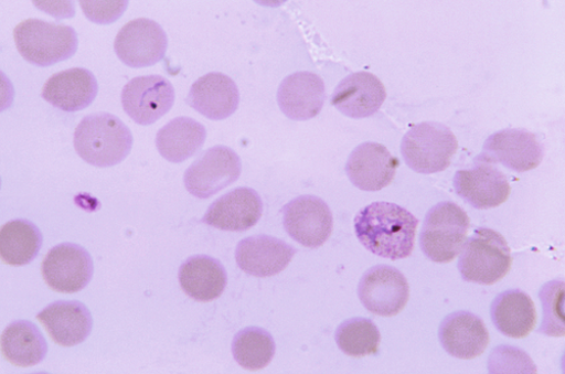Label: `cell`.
<instances>
[{
    "label": "cell",
    "instance_id": "obj_1",
    "mask_svg": "<svg viewBox=\"0 0 565 374\" xmlns=\"http://www.w3.org/2000/svg\"><path fill=\"white\" fill-rule=\"evenodd\" d=\"M418 220L404 207L375 202L354 218L359 242L375 256L398 260L412 255Z\"/></svg>",
    "mask_w": 565,
    "mask_h": 374
},
{
    "label": "cell",
    "instance_id": "obj_2",
    "mask_svg": "<svg viewBox=\"0 0 565 374\" xmlns=\"http://www.w3.org/2000/svg\"><path fill=\"white\" fill-rule=\"evenodd\" d=\"M134 138L117 116L98 113L86 116L74 133V148L86 163L98 168L115 167L130 154Z\"/></svg>",
    "mask_w": 565,
    "mask_h": 374
},
{
    "label": "cell",
    "instance_id": "obj_3",
    "mask_svg": "<svg viewBox=\"0 0 565 374\" xmlns=\"http://www.w3.org/2000/svg\"><path fill=\"white\" fill-rule=\"evenodd\" d=\"M14 40L21 56L39 67L65 62L78 50V36L72 26L38 19L17 25Z\"/></svg>",
    "mask_w": 565,
    "mask_h": 374
},
{
    "label": "cell",
    "instance_id": "obj_4",
    "mask_svg": "<svg viewBox=\"0 0 565 374\" xmlns=\"http://www.w3.org/2000/svg\"><path fill=\"white\" fill-rule=\"evenodd\" d=\"M458 261V269L466 282L493 286L511 269L510 248L499 232L479 227L466 241Z\"/></svg>",
    "mask_w": 565,
    "mask_h": 374
},
{
    "label": "cell",
    "instance_id": "obj_5",
    "mask_svg": "<svg viewBox=\"0 0 565 374\" xmlns=\"http://www.w3.org/2000/svg\"><path fill=\"white\" fill-rule=\"evenodd\" d=\"M458 150V140L449 127L436 121L412 127L402 140L401 151L414 172L434 174L449 168Z\"/></svg>",
    "mask_w": 565,
    "mask_h": 374
},
{
    "label": "cell",
    "instance_id": "obj_6",
    "mask_svg": "<svg viewBox=\"0 0 565 374\" xmlns=\"http://www.w3.org/2000/svg\"><path fill=\"white\" fill-rule=\"evenodd\" d=\"M470 220L452 202L434 206L424 218L419 247L424 255L438 264L451 263L461 252L468 236Z\"/></svg>",
    "mask_w": 565,
    "mask_h": 374
},
{
    "label": "cell",
    "instance_id": "obj_7",
    "mask_svg": "<svg viewBox=\"0 0 565 374\" xmlns=\"http://www.w3.org/2000/svg\"><path fill=\"white\" fill-rule=\"evenodd\" d=\"M243 171L241 157L223 146L204 152L184 173L185 190L207 200L237 181Z\"/></svg>",
    "mask_w": 565,
    "mask_h": 374
},
{
    "label": "cell",
    "instance_id": "obj_8",
    "mask_svg": "<svg viewBox=\"0 0 565 374\" xmlns=\"http://www.w3.org/2000/svg\"><path fill=\"white\" fill-rule=\"evenodd\" d=\"M544 153V146L536 133L522 128H511L491 135L478 158L523 173L536 169L542 163Z\"/></svg>",
    "mask_w": 565,
    "mask_h": 374
},
{
    "label": "cell",
    "instance_id": "obj_9",
    "mask_svg": "<svg viewBox=\"0 0 565 374\" xmlns=\"http://www.w3.org/2000/svg\"><path fill=\"white\" fill-rule=\"evenodd\" d=\"M168 51V35L153 20L136 19L118 32L115 53L126 66L145 68L162 62Z\"/></svg>",
    "mask_w": 565,
    "mask_h": 374
},
{
    "label": "cell",
    "instance_id": "obj_10",
    "mask_svg": "<svg viewBox=\"0 0 565 374\" xmlns=\"http://www.w3.org/2000/svg\"><path fill=\"white\" fill-rule=\"evenodd\" d=\"M358 296L371 313L394 317L406 307L409 286L406 277L397 268L379 265L364 273L359 284Z\"/></svg>",
    "mask_w": 565,
    "mask_h": 374
},
{
    "label": "cell",
    "instance_id": "obj_11",
    "mask_svg": "<svg viewBox=\"0 0 565 374\" xmlns=\"http://www.w3.org/2000/svg\"><path fill=\"white\" fill-rule=\"evenodd\" d=\"M173 85L161 75L138 76L129 81L121 93L125 113L138 125L150 126L173 107Z\"/></svg>",
    "mask_w": 565,
    "mask_h": 374
},
{
    "label": "cell",
    "instance_id": "obj_12",
    "mask_svg": "<svg viewBox=\"0 0 565 374\" xmlns=\"http://www.w3.org/2000/svg\"><path fill=\"white\" fill-rule=\"evenodd\" d=\"M281 214L288 235L306 248H319L332 236L333 213L319 197L300 196L282 207Z\"/></svg>",
    "mask_w": 565,
    "mask_h": 374
},
{
    "label": "cell",
    "instance_id": "obj_13",
    "mask_svg": "<svg viewBox=\"0 0 565 374\" xmlns=\"http://www.w3.org/2000/svg\"><path fill=\"white\" fill-rule=\"evenodd\" d=\"M44 282L60 293H77L90 282L94 264L89 253L75 244H61L45 255L41 265Z\"/></svg>",
    "mask_w": 565,
    "mask_h": 374
},
{
    "label": "cell",
    "instance_id": "obj_14",
    "mask_svg": "<svg viewBox=\"0 0 565 374\" xmlns=\"http://www.w3.org/2000/svg\"><path fill=\"white\" fill-rule=\"evenodd\" d=\"M456 194L478 210L495 209L505 203L511 194L508 178L494 164L479 158L476 167L455 174Z\"/></svg>",
    "mask_w": 565,
    "mask_h": 374
},
{
    "label": "cell",
    "instance_id": "obj_15",
    "mask_svg": "<svg viewBox=\"0 0 565 374\" xmlns=\"http://www.w3.org/2000/svg\"><path fill=\"white\" fill-rule=\"evenodd\" d=\"M398 159L380 143L355 148L345 165L350 181L363 192H380L395 179Z\"/></svg>",
    "mask_w": 565,
    "mask_h": 374
},
{
    "label": "cell",
    "instance_id": "obj_16",
    "mask_svg": "<svg viewBox=\"0 0 565 374\" xmlns=\"http://www.w3.org/2000/svg\"><path fill=\"white\" fill-rule=\"evenodd\" d=\"M383 82L367 72L347 76L335 88L332 105L344 116L364 119L379 113L386 101Z\"/></svg>",
    "mask_w": 565,
    "mask_h": 374
},
{
    "label": "cell",
    "instance_id": "obj_17",
    "mask_svg": "<svg viewBox=\"0 0 565 374\" xmlns=\"http://www.w3.org/2000/svg\"><path fill=\"white\" fill-rule=\"evenodd\" d=\"M324 100L323 81L310 72L289 75L282 79L277 90L280 111L295 121H307L319 116Z\"/></svg>",
    "mask_w": 565,
    "mask_h": 374
},
{
    "label": "cell",
    "instance_id": "obj_18",
    "mask_svg": "<svg viewBox=\"0 0 565 374\" xmlns=\"http://www.w3.org/2000/svg\"><path fill=\"white\" fill-rule=\"evenodd\" d=\"M439 340L449 355L473 360L484 353L490 335L479 316L468 311H456L440 323Z\"/></svg>",
    "mask_w": 565,
    "mask_h": 374
},
{
    "label": "cell",
    "instance_id": "obj_19",
    "mask_svg": "<svg viewBox=\"0 0 565 374\" xmlns=\"http://www.w3.org/2000/svg\"><path fill=\"white\" fill-rule=\"evenodd\" d=\"M263 211L259 194L247 186H241L217 199L202 222L223 231L244 232L259 222Z\"/></svg>",
    "mask_w": 565,
    "mask_h": 374
},
{
    "label": "cell",
    "instance_id": "obj_20",
    "mask_svg": "<svg viewBox=\"0 0 565 374\" xmlns=\"http://www.w3.org/2000/svg\"><path fill=\"white\" fill-rule=\"evenodd\" d=\"M96 75L85 68H71L53 75L42 88V98L65 113L89 107L98 97Z\"/></svg>",
    "mask_w": 565,
    "mask_h": 374
},
{
    "label": "cell",
    "instance_id": "obj_21",
    "mask_svg": "<svg viewBox=\"0 0 565 374\" xmlns=\"http://www.w3.org/2000/svg\"><path fill=\"white\" fill-rule=\"evenodd\" d=\"M186 104L207 119L224 120L238 110L241 93L227 75L210 73L192 85Z\"/></svg>",
    "mask_w": 565,
    "mask_h": 374
},
{
    "label": "cell",
    "instance_id": "obj_22",
    "mask_svg": "<svg viewBox=\"0 0 565 374\" xmlns=\"http://www.w3.org/2000/svg\"><path fill=\"white\" fill-rule=\"evenodd\" d=\"M297 250L270 236H254L242 241L235 260L242 270L256 277H270L285 270Z\"/></svg>",
    "mask_w": 565,
    "mask_h": 374
},
{
    "label": "cell",
    "instance_id": "obj_23",
    "mask_svg": "<svg viewBox=\"0 0 565 374\" xmlns=\"http://www.w3.org/2000/svg\"><path fill=\"white\" fill-rule=\"evenodd\" d=\"M36 319L60 345L73 348L90 335L93 318L88 308L79 301H57L44 308Z\"/></svg>",
    "mask_w": 565,
    "mask_h": 374
},
{
    "label": "cell",
    "instance_id": "obj_24",
    "mask_svg": "<svg viewBox=\"0 0 565 374\" xmlns=\"http://www.w3.org/2000/svg\"><path fill=\"white\" fill-rule=\"evenodd\" d=\"M178 276L183 292L200 302L218 299L227 284V274L222 263L206 255L188 258L180 266Z\"/></svg>",
    "mask_w": 565,
    "mask_h": 374
},
{
    "label": "cell",
    "instance_id": "obj_25",
    "mask_svg": "<svg viewBox=\"0 0 565 374\" xmlns=\"http://www.w3.org/2000/svg\"><path fill=\"white\" fill-rule=\"evenodd\" d=\"M497 330L510 339H525L535 329L537 313L532 298L522 290L500 293L491 304Z\"/></svg>",
    "mask_w": 565,
    "mask_h": 374
},
{
    "label": "cell",
    "instance_id": "obj_26",
    "mask_svg": "<svg viewBox=\"0 0 565 374\" xmlns=\"http://www.w3.org/2000/svg\"><path fill=\"white\" fill-rule=\"evenodd\" d=\"M206 137L204 125L193 118L178 117L159 130L156 143L163 159L181 163L204 147Z\"/></svg>",
    "mask_w": 565,
    "mask_h": 374
},
{
    "label": "cell",
    "instance_id": "obj_27",
    "mask_svg": "<svg viewBox=\"0 0 565 374\" xmlns=\"http://www.w3.org/2000/svg\"><path fill=\"white\" fill-rule=\"evenodd\" d=\"M2 353L14 365L30 367L44 360L49 344L33 322L19 320L9 324L3 332Z\"/></svg>",
    "mask_w": 565,
    "mask_h": 374
},
{
    "label": "cell",
    "instance_id": "obj_28",
    "mask_svg": "<svg viewBox=\"0 0 565 374\" xmlns=\"http://www.w3.org/2000/svg\"><path fill=\"white\" fill-rule=\"evenodd\" d=\"M42 244L41 229L29 220L10 221L0 229V258L8 265L19 267L32 263Z\"/></svg>",
    "mask_w": 565,
    "mask_h": 374
},
{
    "label": "cell",
    "instance_id": "obj_29",
    "mask_svg": "<svg viewBox=\"0 0 565 374\" xmlns=\"http://www.w3.org/2000/svg\"><path fill=\"white\" fill-rule=\"evenodd\" d=\"M276 344L273 336L260 327H247L234 336L232 354L244 368L258 371L274 359Z\"/></svg>",
    "mask_w": 565,
    "mask_h": 374
},
{
    "label": "cell",
    "instance_id": "obj_30",
    "mask_svg": "<svg viewBox=\"0 0 565 374\" xmlns=\"http://www.w3.org/2000/svg\"><path fill=\"white\" fill-rule=\"evenodd\" d=\"M335 341L349 356L363 357L380 351L382 335L379 327L369 318H351L341 323Z\"/></svg>",
    "mask_w": 565,
    "mask_h": 374
},
{
    "label": "cell",
    "instance_id": "obj_31",
    "mask_svg": "<svg viewBox=\"0 0 565 374\" xmlns=\"http://www.w3.org/2000/svg\"><path fill=\"white\" fill-rule=\"evenodd\" d=\"M564 293L565 285L563 280H552L541 289L543 321L539 331L540 334L551 338L565 335Z\"/></svg>",
    "mask_w": 565,
    "mask_h": 374
},
{
    "label": "cell",
    "instance_id": "obj_32",
    "mask_svg": "<svg viewBox=\"0 0 565 374\" xmlns=\"http://www.w3.org/2000/svg\"><path fill=\"white\" fill-rule=\"evenodd\" d=\"M532 359L522 350L512 346H499L490 355V373H535Z\"/></svg>",
    "mask_w": 565,
    "mask_h": 374
},
{
    "label": "cell",
    "instance_id": "obj_33",
    "mask_svg": "<svg viewBox=\"0 0 565 374\" xmlns=\"http://www.w3.org/2000/svg\"><path fill=\"white\" fill-rule=\"evenodd\" d=\"M86 18L98 24L116 22L125 13L128 2H79Z\"/></svg>",
    "mask_w": 565,
    "mask_h": 374
}]
</instances>
